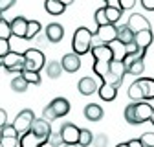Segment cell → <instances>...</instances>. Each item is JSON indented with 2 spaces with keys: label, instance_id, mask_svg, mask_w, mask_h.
Segmentation results:
<instances>
[{
  "label": "cell",
  "instance_id": "obj_1",
  "mask_svg": "<svg viewBox=\"0 0 154 147\" xmlns=\"http://www.w3.org/2000/svg\"><path fill=\"white\" fill-rule=\"evenodd\" d=\"M154 107L149 101H134L125 108V121L130 125H141L150 120Z\"/></svg>",
  "mask_w": 154,
  "mask_h": 147
},
{
  "label": "cell",
  "instance_id": "obj_2",
  "mask_svg": "<svg viewBox=\"0 0 154 147\" xmlns=\"http://www.w3.org/2000/svg\"><path fill=\"white\" fill-rule=\"evenodd\" d=\"M92 41H94V33L88 28H85V26L77 28L75 33H73V37H72L73 53H77L79 57H81V55H85V53H88L90 48H92V44H94Z\"/></svg>",
  "mask_w": 154,
  "mask_h": 147
},
{
  "label": "cell",
  "instance_id": "obj_3",
  "mask_svg": "<svg viewBox=\"0 0 154 147\" xmlns=\"http://www.w3.org/2000/svg\"><path fill=\"white\" fill-rule=\"evenodd\" d=\"M125 76H127L125 63L119 61V59H114V61L110 63V68H108L106 76L103 77L101 83H108V85H112L114 88H119L121 83H123V79H125Z\"/></svg>",
  "mask_w": 154,
  "mask_h": 147
},
{
  "label": "cell",
  "instance_id": "obj_4",
  "mask_svg": "<svg viewBox=\"0 0 154 147\" xmlns=\"http://www.w3.org/2000/svg\"><path fill=\"white\" fill-rule=\"evenodd\" d=\"M46 57L41 50L37 48H28L24 52V70H31V72H41L44 68Z\"/></svg>",
  "mask_w": 154,
  "mask_h": 147
},
{
  "label": "cell",
  "instance_id": "obj_5",
  "mask_svg": "<svg viewBox=\"0 0 154 147\" xmlns=\"http://www.w3.org/2000/svg\"><path fill=\"white\" fill-rule=\"evenodd\" d=\"M33 120H35V112H33L31 108H24V110H20V112L17 114V118H15V121L11 125L15 127V131L18 134H24V133L29 131Z\"/></svg>",
  "mask_w": 154,
  "mask_h": 147
},
{
  "label": "cell",
  "instance_id": "obj_6",
  "mask_svg": "<svg viewBox=\"0 0 154 147\" xmlns=\"http://www.w3.org/2000/svg\"><path fill=\"white\" fill-rule=\"evenodd\" d=\"M2 66L9 74H20L24 70V53H18V52L11 50L6 57L2 59Z\"/></svg>",
  "mask_w": 154,
  "mask_h": 147
},
{
  "label": "cell",
  "instance_id": "obj_7",
  "mask_svg": "<svg viewBox=\"0 0 154 147\" xmlns=\"http://www.w3.org/2000/svg\"><path fill=\"white\" fill-rule=\"evenodd\" d=\"M94 37L99 41V44H112L118 41V26H114V24L99 26L97 31L94 33Z\"/></svg>",
  "mask_w": 154,
  "mask_h": 147
},
{
  "label": "cell",
  "instance_id": "obj_8",
  "mask_svg": "<svg viewBox=\"0 0 154 147\" xmlns=\"http://www.w3.org/2000/svg\"><path fill=\"white\" fill-rule=\"evenodd\" d=\"M90 53H92L94 61H101V63H112L114 61L112 44H94L90 48Z\"/></svg>",
  "mask_w": 154,
  "mask_h": 147
},
{
  "label": "cell",
  "instance_id": "obj_9",
  "mask_svg": "<svg viewBox=\"0 0 154 147\" xmlns=\"http://www.w3.org/2000/svg\"><path fill=\"white\" fill-rule=\"evenodd\" d=\"M0 142H2L4 147H18L20 134L15 131L13 125H4L2 129H0Z\"/></svg>",
  "mask_w": 154,
  "mask_h": 147
},
{
  "label": "cell",
  "instance_id": "obj_10",
  "mask_svg": "<svg viewBox=\"0 0 154 147\" xmlns=\"http://www.w3.org/2000/svg\"><path fill=\"white\" fill-rule=\"evenodd\" d=\"M145 55H138V57H127L123 59L125 63V68H127V74H132V76H140L145 70Z\"/></svg>",
  "mask_w": 154,
  "mask_h": 147
},
{
  "label": "cell",
  "instance_id": "obj_11",
  "mask_svg": "<svg viewBox=\"0 0 154 147\" xmlns=\"http://www.w3.org/2000/svg\"><path fill=\"white\" fill-rule=\"evenodd\" d=\"M29 131L35 133L37 136L48 140V136L51 134V123L48 120H44V118H35L33 123H31V127H29Z\"/></svg>",
  "mask_w": 154,
  "mask_h": 147
},
{
  "label": "cell",
  "instance_id": "obj_12",
  "mask_svg": "<svg viewBox=\"0 0 154 147\" xmlns=\"http://www.w3.org/2000/svg\"><path fill=\"white\" fill-rule=\"evenodd\" d=\"M127 26H128V30H132V33H138V31H143V30H150V22L141 13H132L128 17Z\"/></svg>",
  "mask_w": 154,
  "mask_h": 147
},
{
  "label": "cell",
  "instance_id": "obj_13",
  "mask_svg": "<svg viewBox=\"0 0 154 147\" xmlns=\"http://www.w3.org/2000/svg\"><path fill=\"white\" fill-rule=\"evenodd\" d=\"M11 28V37L15 39H26V30H28V18L24 17H15L9 22Z\"/></svg>",
  "mask_w": 154,
  "mask_h": 147
},
{
  "label": "cell",
  "instance_id": "obj_14",
  "mask_svg": "<svg viewBox=\"0 0 154 147\" xmlns=\"http://www.w3.org/2000/svg\"><path fill=\"white\" fill-rule=\"evenodd\" d=\"M79 131L81 129L77 127V125H73V123H64L63 127H61V138H63V142L64 143H77V140H79Z\"/></svg>",
  "mask_w": 154,
  "mask_h": 147
},
{
  "label": "cell",
  "instance_id": "obj_15",
  "mask_svg": "<svg viewBox=\"0 0 154 147\" xmlns=\"http://www.w3.org/2000/svg\"><path fill=\"white\" fill-rule=\"evenodd\" d=\"M61 66H63V70L64 72H68V74H73V72H77L81 68V57L77 53H66V55H63V59H61Z\"/></svg>",
  "mask_w": 154,
  "mask_h": 147
},
{
  "label": "cell",
  "instance_id": "obj_16",
  "mask_svg": "<svg viewBox=\"0 0 154 147\" xmlns=\"http://www.w3.org/2000/svg\"><path fill=\"white\" fill-rule=\"evenodd\" d=\"M44 35H46V41L48 42H61L63 41V37H64V28L61 24H57V22H51L46 26L44 30Z\"/></svg>",
  "mask_w": 154,
  "mask_h": 147
},
{
  "label": "cell",
  "instance_id": "obj_17",
  "mask_svg": "<svg viewBox=\"0 0 154 147\" xmlns=\"http://www.w3.org/2000/svg\"><path fill=\"white\" fill-rule=\"evenodd\" d=\"M44 143H48V140L37 136L35 133L28 131L24 134H20V142H18V147H42Z\"/></svg>",
  "mask_w": 154,
  "mask_h": 147
},
{
  "label": "cell",
  "instance_id": "obj_18",
  "mask_svg": "<svg viewBox=\"0 0 154 147\" xmlns=\"http://www.w3.org/2000/svg\"><path fill=\"white\" fill-rule=\"evenodd\" d=\"M152 41H154L152 30H143V31L134 33V44H136L140 50H143V52L149 50V46L152 44Z\"/></svg>",
  "mask_w": 154,
  "mask_h": 147
},
{
  "label": "cell",
  "instance_id": "obj_19",
  "mask_svg": "<svg viewBox=\"0 0 154 147\" xmlns=\"http://www.w3.org/2000/svg\"><path fill=\"white\" fill-rule=\"evenodd\" d=\"M48 105L51 107V110L55 112L57 118H63V116H66V114L70 112V101H68L66 98H55V99H51V103H48Z\"/></svg>",
  "mask_w": 154,
  "mask_h": 147
},
{
  "label": "cell",
  "instance_id": "obj_20",
  "mask_svg": "<svg viewBox=\"0 0 154 147\" xmlns=\"http://www.w3.org/2000/svg\"><path fill=\"white\" fill-rule=\"evenodd\" d=\"M138 83H140V88H141L143 101H152L154 99V79L152 77H140Z\"/></svg>",
  "mask_w": 154,
  "mask_h": 147
},
{
  "label": "cell",
  "instance_id": "obj_21",
  "mask_svg": "<svg viewBox=\"0 0 154 147\" xmlns=\"http://www.w3.org/2000/svg\"><path fill=\"white\" fill-rule=\"evenodd\" d=\"M77 88H79V92L83 96H92L94 92H97V88H99V85H97V81H95L94 77H83V79H79V83H77Z\"/></svg>",
  "mask_w": 154,
  "mask_h": 147
},
{
  "label": "cell",
  "instance_id": "obj_22",
  "mask_svg": "<svg viewBox=\"0 0 154 147\" xmlns=\"http://www.w3.org/2000/svg\"><path fill=\"white\" fill-rule=\"evenodd\" d=\"M103 114H105L103 112V107L97 105V103H90V105L85 107V118L88 121H99L103 118Z\"/></svg>",
  "mask_w": 154,
  "mask_h": 147
},
{
  "label": "cell",
  "instance_id": "obj_23",
  "mask_svg": "<svg viewBox=\"0 0 154 147\" xmlns=\"http://www.w3.org/2000/svg\"><path fill=\"white\" fill-rule=\"evenodd\" d=\"M97 94H99V98L103 101H114L116 96H118V88H114L108 83H101L99 88H97Z\"/></svg>",
  "mask_w": 154,
  "mask_h": 147
},
{
  "label": "cell",
  "instance_id": "obj_24",
  "mask_svg": "<svg viewBox=\"0 0 154 147\" xmlns=\"http://www.w3.org/2000/svg\"><path fill=\"white\" fill-rule=\"evenodd\" d=\"M103 13H105V17H106L108 24H116V22L121 18L123 9H121L119 6H105V8H103Z\"/></svg>",
  "mask_w": 154,
  "mask_h": 147
},
{
  "label": "cell",
  "instance_id": "obj_25",
  "mask_svg": "<svg viewBox=\"0 0 154 147\" xmlns=\"http://www.w3.org/2000/svg\"><path fill=\"white\" fill-rule=\"evenodd\" d=\"M44 9H46V13H48V15L57 17V15H63V13H64L66 6H64V4H61L59 0H44Z\"/></svg>",
  "mask_w": 154,
  "mask_h": 147
},
{
  "label": "cell",
  "instance_id": "obj_26",
  "mask_svg": "<svg viewBox=\"0 0 154 147\" xmlns=\"http://www.w3.org/2000/svg\"><path fill=\"white\" fill-rule=\"evenodd\" d=\"M132 41H134V33H132V30H128L127 24L118 26V42L123 44V46H127V44H130Z\"/></svg>",
  "mask_w": 154,
  "mask_h": 147
},
{
  "label": "cell",
  "instance_id": "obj_27",
  "mask_svg": "<svg viewBox=\"0 0 154 147\" xmlns=\"http://www.w3.org/2000/svg\"><path fill=\"white\" fill-rule=\"evenodd\" d=\"M63 72H64V70H63V66H61L59 61H50V63L46 64V74H48L50 79H59Z\"/></svg>",
  "mask_w": 154,
  "mask_h": 147
},
{
  "label": "cell",
  "instance_id": "obj_28",
  "mask_svg": "<svg viewBox=\"0 0 154 147\" xmlns=\"http://www.w3.org/2000/svg\"><path fill=\"white\" fill-rule=\"evenodd\" d=\"M29 88V83L22 77V76H17L13 81H11V90L13 92H18V94H22V92H26Z\"/></svg>",
  "mask_w": 154,
  "mask_h": 147
},
{
  "label": "cell",
  "instance_id": "obj_29",
  "mask_svg": "<svg viewBox=\"0 0 154 147\" xmlns=\"http://www.w3.org/2000/svg\"><path fill=\"white\" fill-rule=\"evenodd\" d=\"M127 94H128V98H130L132 101H143V98H141V88H140L138 79L134 81V83H130V86H128V90H127Z\"/></svg>",
  "mask_w": 154,
  "mask_h": 147
},
{
  "label": "cell",
  "instance_id": "obj_30",
  "mask_svg": "<svg viewBox=\"0 0 154 147\" xmlns=\"http://www.w3.org/2000/svg\"><path fill=\"white\" fill-rule=\"evenodd\" d=\"M92 140H94V134L88 129H81L79 131V140H77V145L79 147H88L92 145Z\"/></svg>",
  "mask_w": 154,
  "mask_h": 147
},
{
  "label": "cell",
  "instance_id": "obj_31",
  "mask_svg": "<svg viewBox=\"0 0 154 147\" xmlns=\"http://www.w3.org/2000/svg\"><path fill=\"white\" fill-rule=\"evenodd\" d=\"M41 22L38 20H28V30H26V39H35V37L41 33Z\"/></svg>",
  "mask_w": 154,
  "mask_h": 147
},
{
  "label": "cell",
  "instance_id": "obj_32",
  "mask_svg": "<svg viewBox=\"0 0 154 147\" xmlns=\"http://www.w3.org/2000/svg\"><path fill=\"white\" fill-rule=\"evenodd\" d=\"M20 76L29 83V85H38L41 83V74L38 72H31V70H22Z\"/></svg>",
  "mask_w": 154,
  "mask_h": 147
},
{
  "label": "cell",
  "instance_id": "obj_33",
  "mask_svg": "<svg viewBox=\"0 0 154 147\" xmlns=\"http://www.w3.org/2000/svg\"><path fill=\"white\" fill-rule=\"evenodd\" d=\"M0 39H11V28L6 18L0 20Z\"/></svg>",
  "mask_w": 154,
  "mask_h": 147
},
{
  "label": "cell",
  "instance_id": "obj_34",
  "mask_svg": "<svg viewBox=\"0 0 154 147\" xmlns=\"http://www.w3.org/2000/svg\"><path fill=\"white\" fill-rule=\"evenodd\" d=\"M48 143H50L51 147H63L64 142H63V138H61V133H51V134L48 136Z\"/></svg>",
  "mask_w": 154,
  "mask_h": 147
},
{
  "label": "cell",
  "instance_id": "obj_35",
  "mask_svg": "<svg viewBox=\"0 0 154 147\" xmlns=\"http://www.w3.org/2000/svg\"><path fill=\"white\" fill-rule=\"evenodd\" d=\"M11 52V41L9 39H0V59H4Z\"/></svg>",
  "mask_w": 154,
  "mask_h": 147
},
{
  "label": "cell",
  "instance_id": "obj_36",
  "mask_svg": "<svg viewBox=\"0 0 154 147\" xmlns=\"http://www.w3.org/2000/svg\"><path fill=\"white\" fill-rule=\"evenodd\" d=\"M141 142V145L145 147H154V133H143L141 138H138Z\"/></svg>",
  "mask_w": 154,
  "mask_h": 147
},
{
  "label": "cell",
  "instance_id": "obj_37",
  "mask_svg": "<svg viewBox=\"0 0 154 147\" xmlns=\"http://www.w3.org/2000/svg\"><path fill=\"white\" fill-rule=\"evenodd\" d=\"M106 143H108V138H106V134H97V136H94V140H92V145L94 147H106Z\"/></svg>",
  "mask_w": 154,
  "mask_h": 147
},
{
  "label": "cell",
  "instance_id": "obj_38",
  "mask_svg": "<svg viewBox=\"0 0 154 147\" xmlns=\"http://www.w3.org/2000/svg\"><path fill=\"white\" fill-rule=\"evenodd\" d=\"M42 118H44V120H48L50 123L57 120V116H55V112L51 110V107H50V105H46V107H44V110H42Z\"/></svg>",
  "mask_w": 154,
  "mask_h": 147
},
{
  "label": "cell",
  "instance_id": "obj_39",
  "mask_svg": "<svg viewBox=\"0 0 154 147\" xmlns=\"http://www.w3.org/2000/svg\"><path fill=\"white\" fill-rule=\"evenodd\" d=\"M118 4L125 11V9H132L134 6H136V0H118Z\"/></svg>",
  "mask_w": 154,
  "mask_h": 147
},
{
  "label": "cell",
  "instance_id": "obj_40",
  "mask_svg": "<svg viewBox=\"0 0 154 147\" xmlns=\"http://www.w3.org/2000/svg\"><path fill=\"white\" fill-rule=\"evenodd\" d=\"M15 2H17V0H0V13H4V11H8L9 8H13Z\"/></svg>",
  "mask_w": 154,
  "mask_h": 147
},
{
  "label": "cell",
  "instance_id": "obj_41",
  "mask_svg": "<svg viewBox=\"0 0 154 147\" xmlns=\"http://www.w3.org/2000/svg\"><path fill=\"white\" fill-rule=\"evenodd\" d=\"M4 125H8V112L4 108H0V129H2Z\"/></svg>",
  "mask_w": 154,
  "mask_h": 147
},
{
  "label": "cell",
  "instance_id": "obj_42",
  "mask_svg": "<svg viewBox=\"0 0 154 147\" xmlns=\"http://www.w3.org/2000/svg\"><path fill=\"white\" fill-rule=\"evenodd\" d=\"M141 6L147 11H154V0H141Z\"/></svg>",
  "mask_w": 154,
  "mask_h": 147
},
{
  "label": "cell",
  "instance_id": "obj_43",
  "mask_svg": "<svg viewBox=\"0 0 154 147\" xmlns=\"http://www.w3.org/2000/svg\"><path fill=\"white\" fill-rule=\"evenodd\" d=\"M128 143V147H145V145H141V142L138 140V138H134V140H130V142H127Z\"/></svg>",
  "mask_w": 154,
  "mask_h": 147
},
{
  "label": "cell",
  "instance_id": "obj_44",
  "mask_svg": "<svg viewBox=\"0 0 154 147\" xmlns=\"http://www.w3.org/2000/svg\"><path fill=\"white\" fill-rule=\"evenodd\" d=\"M105 2H106V6H119L118 0H105Z\"/></svg>",
  "mask_w": 154,
  "mask_h": 147
},
{
  "label": "cell",
  "instance_id": "obj_45",
  "mask_svg": "<svg viewBox=\"0 0 154 147\" xmlns=\"http://www.w3.org/2000/svg\"><path fill=\"white\" fill-rule=\"evenodd\" d=\"M59 2H61V4H64V6H70V4H73V2H75V0H59Z\"/></svg>",
  "mask_w": 154,
  "mask_h": 147
},
{
  "label": "cell",
  "instance_id": "obj_46",
  "mask_svg": "<svg viewBox=\"0 0 154 147\" xmlns=\"http://www.w3.org/2000/svg\"><path fill=\"white\" fill-rule=\"evenodd\" d=\"M63 147H79V145H77V143H64Z\"/></svg>",
  "mask_w": 154,
  "mask_h": 147
},
{
  "label": "cell",
  "instance_id": "obj_47",
  "mask_svg": "<svg viewBox=\"0 0 154 147\" xmlns=\"http://www.w3.org/2000/svg\"><path fill=\"white\" fill-rule=\"evenodd\" d=\"M149 121H150V123L154 125V110H152V114H150V120H149Z\"/></svg>",
  "mask_w": 154,
  "mask_h": 147
},
{
  "label": "cell",
  "instance_id": "obj_48",
  "mask_svg": "<svg viewBox=\"0 0 154 147\" xmlns=\"http://www.w3.org/2000/svg\"><path fill=\"white\" fill-rule=\"evenodd\" d=\"M116 147H128V143H118Z\"/></svg>",
  "mask_w": 154,
  "mask_h": 147
},
{
  "label": "cell",
  "instance_id": "obj_49",
  "mask_svg": "<svg viewBox=\"0 0 154 147\" xmlns=\"http://www.w3.org/2000/svg\"><path fill=\"white\" fill-rule=\"evenodd\" d=\"M2 18H4V17H2V13H0V20H2Z\"/></svg>",
  "mask_w": 154,
  "mask_h": 147
},
{
  "label": "cell",
  "instance_id": "obj_50",
  "mask_svg": "<svg viewBox=\"0 0 154 147\" xmlns=\"http://www.w3.org/2000/svg\"><path fill=\"white\" fill-rule=\"evenodd\" d=\"M0 66H2V59H0Z\"/></svg>",
  "mask_w": 154,
  "mask_h": 147
},
{
  "label": "cell",
  "instance_id": "obj_51",
  "mask_svg": "<svg viewBox=\"0 0 154 147\" xmlns=\"http://www.w3.org/2000/svg\"><path fill=\"white\" fill-rule=\"evenodd\" d=\"M0 147H4V145H2V142H0Z\"/></svg>",
  "mask_w": 154,
  "mask_h": 147
}]
</instances>
